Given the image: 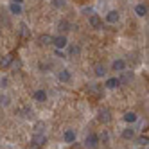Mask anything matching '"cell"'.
Returning a JSON list of instances; mask_svg holds the SVG:
<instances>
[{
    "instance_id": "obj_23",
    "label": "cell",
    "mask_w": 149,
    "mask_h": 149,
    "mask_svg": "<svg viewBox=\"0 0 149 149\" xmlns=\"http://www.w3.org/2000/svg\"><path fill=\"white\" fill-rule=\"evenodd\" d=\"M147 142H149V138H147V135H142L140 138H138V144H140V146H147Z\"/></svg>"
},
{
    "instance_id": "obj_25",
    "label": "cell",
    "mask_w": 149,
    "mask_h": 149,
    "mask_svg": "<svg viewBox=\"0 0 149 149\" xmlns=\"http://www.w3.org/2000/svg\"><path fill=\"white\" fill-rule=\"evenodd\" d=\"M54 54H56L58 58H61V59H65V58H67V56H65V52H63V50H58V49L54 50Z\"/></svg>"
},
{
    "instance_id": "obj_10",
    "label": "cell",
    "mask_w": 149,
    "mask_h": 149,
    "mask_svg": "<svg viewBox=\"0 0 149 149\" xmlns=\"http://www.w3.org/2000/svg\"><path fill=\"white\" fill-rule=\"evenodd\" d=\"M147 11H149V9H147V4L146 2H140V4L135 6V15L138 18H146L147 16Z\"/></svg>"
},
{
    "instance_id": "obj_6",
    "label": "cell",
    "mask_w": 149,
    "mask_h": 149,
    "mask_svg": "<svg viewBox=\"0 0 149 149\" xmlns=\"http://www.w3.org/2000/svg\"><path fill=\"white\" fill-rule=\"evenodd\" d=\"M133 79H135V74H133V72H130V70H122V72H119L120 86H122V84H130Z\"/></svg>"
},
{
    "instance_id": "obj_11",
    "label": "cell",
    "mask_w": 149,
    "mask_h": 149,
    "mask_svg": "<svg viewBox=\"0 0 149 149\" xmlns=\"http://www.w3.org/2000/svg\"><path fill=\"white\" fill-rule=\"evenodd\" d=\"M119 20H120V13L119 11H117V9H111V11H108V13H106V22H108V24H117V22H119Z\"/></svg>"
},
{
    "instance_id": "obj_13",
    "label": "cell",
    "mask_w": 149,
    "mask_h": 149,
    "mask_svg": "<svg viewBox=\"0 0 149 149\" xmlns=\"http://www.w3.org/2000/svg\"><path fill=\"white\" fill-rule=\"evenodd\" d=\"M122 119H124V122H126L127 126H133V124H135V122L138 120V115H136L135 111H126Z\"/></svg>"
},
{
    "instance_id": "obj_7",
    "label": "cell",
    "mask_w": 149,
    "mask_h": 149,
    "mask_svg": "<svg viewBox=\"0 0 149 149\" xmlns=\"http://www.w3.org/2000/svg\"><path fill=\"white\" fill-rule=\"evenodd\" d=\"M47 97H49V93H47L45 88H38V90H34V93H33V101H36V102H45Z\"/></svg>"
},
{
    "instance_id": "obj_28",
    "label": "cell",
    "mask_w": 149,
    "mask_h": 149,
    "mask_svg": "<svg viewBox=\"0 0 149 149\" xmlns=\"http://www.w3.org/2000/svg\"><path fill=\"white\" fill-rule=\"evenodd\" d=\"M11 2H15V4H24L25 0H11Z\"/></svg>"
},
{
    "instance_id": "obj_9",
    "label": "cell",
    "mask_w": 149,
    "mask_h": 149,
    "mask_svg": "<svg viewBox=\"0 0 149 149\" xmlns=\"http://www.w3.org/2000/svg\"><path fill=\"white\" fill-rule=\"evenodd\" d=\"M120 86V81H119V77L117 76H113V77H108L104 81V88L106 90H115V88H119Z\"/></svg>"
},
{
    "instance_id": "obj_16",
    "label": "cell",
    "mask_w": 149,
    "mask_h": 149,
    "mask_svg": "<svg viewBox=\"0 0 149 149\" xmlns=\"http://www.w3.org/2000/svg\"><path fill=\"white\" fill-rule=\"evenodd\" d=\"M9 13L15 15V16L24 15V7H22V4H15V2H11V4H9Z\"/></svg>"
},
{
    "instance_id": "obj_14",
    "label": "cell",
    "mask_w": 149,
    "mask_h": 149,
    "mask_svg": "<svg viewBox=\"0 0 149 149\" xmlns=\"http://www.w3.org/2000/svg\"><path fill=\"white\" fill-rule=\"evenodd\" d=\"M93 74H95V77H106L108 68H106V65H102V63H97L95 68H93Z\"/></svg>"
},
{
    "instance_id": "obj_19",
    "label": "cell",
    "mask_w": 149,
    "mask_h": 149,
    "mask_svg": "<svg viewBox=\"0 0 149 149\" xmlns=\"http://www.w3.org/2000/svg\"><path fill=\"white\" fill-rule=\"evenodd\" d=\"M99 120H101V122H104V124H108V122L111 120L110 111H108V110H101V111H99Z\"/></svg>"
},
{
    "instance_id": "obj_18",
    "label": "cell",
    "mask_w": 149,
    "mask_h": 149,
    "mask_svg": "<svg viewBox=\"0 0 149 149\" xmlns=\"http://www.w3.org/2000/svg\"><path fill=\"white\" fill-rule=\"evenodd\" d=\"M81 56V47L79 45H70L68 47V58H79Z\"/></svg>"
},
{
    "instance_id": "obj_2",
    "label": "cell",
    "mask_w": 149,
    "mask_h": 149,
    "mask_svg": "<svg viewBox=\"0 0 149 149\" xmlns=\"http://www.w3.org/2000/svg\"><path fill=\"white\" fill-rule=\"evenodd\" d=\"M99 144H101V136L97 133H88L84 138V147L86 149H97Z\"/></svg>"
},
{
    "instance_id": "obj_15",
    "label": "cell",
    "mask_w": 149,
    "mask_h": 149,
    "mask_svg": "<svg viewBox=\"0 0 149 149\" xmlns=\"http://www.w3.org/2000/svg\"><path fill=\"white\" fill-rule=\"evenodd\" d=\"M135 130H133V126H127V127H124L122 130V133H120V136L124 138V140H133L135 138Z\"/></svg>"
},
{
    "instance_id": "obj_12",
    "label": "cell",
    "mask_w": 149,
    "mask_h": 149,
    "mask_svg": "<svg viewBox=\"0 0 149 149\" xmlns=\"http://www.w3.org/2000/svg\"><path fill=\"white\" fill-rule=\"evenodd\" d=\"M58 29L61 31L63 34H65V33H68V31H72V29H74V25H72V22H70V20L63 18V20H59V24H58Z\"/></svg>"
},
{
    "instance_id": "obj_4",
    "label": "cell",
    "mask_w": 149,
    "mask_h": 149,
    "mask_svg": "<svg viewBox=\"0 0 149 149\" xmlns=\"http://www.w3.org/2000/svg\"><path fill=\"white\" fill-rule=\"evenodd\" d=\"M110 68H111V72H122V70L127 68V63H126L124 58H117V59H113V63H111Z\"/></svg>"
},
{
    "instance_id": "obj_20",
    "label": "cell",
    "mask_w": 149,
    "mask_h": 149,
    "mask_svg": "<svg viewBox=\"0 0 149 149\" xmlns=\"http://www.w3.org/2000/svg\"><path fill=\"white\" fill-rule=\"evenodd\" d=\"M38 41H40V45H50V41H52V36H50V34H41Z\"/></svg>"
},
{
    "instance_id": "obj_24",
    "label": "cell",
    "mask_w": 149,
    "mask_h": 149,
    "mask_svg": "<svg viewBox=\"0 0 149 149\" xmlns=\"http://www.w3.org/2000/svg\"><path fill=\"white\" fill-rule=\"evenodd\" d=\"M0 104H2V106L9 104V97H7V95H0Z\"/></svg>"
},
{
    "instance_id": "obj_22",
    "label": "cell",
    "mask_w": 149,
    "mask_h": 149,
    "mask_svg": "<svg viewBox=\"0 0 149 149\" xmlns=\"http://www.w3.org/2000/svg\"><path fill=\"white\" fill-rule=\"evenodd\" d=\"M52 6H54L56 9H63L67 6V0H52Z\"/></svg>"
},
{
    "instance_id": "obj_26",
    "label": "cell",
    "mask_w": 149,
    "mask_h": 149,
    "mask_svg": "<svg viewBox=\"0 0 149 149\" xmlns=\"http://www.w3.org/2000/svg\"><path fill=\"white\" fill-rule=\"evenodd\" d=\"M83 13H84V15H88V16H90V15L93 13V9H92V7H83Z\"/></svg>"
},
{
    "instance_id": "obj_1",
    "label": "cell",
    "mask_w": 149,
    "mask_h": 149,
    "mask_svg": "<svg viewBox=\"0 0 149 149\" xmlns=\"http://www.w3.org/2000/svg\"><path fill=\"white\" fill-rule=\"evenodd\" d=\"M50 45H54V49L58 50H65L68 47V38L65 34H58V36H52V41Z\"/></svg>"
},
{
    "instance_id": "obj_21",
    "label": "cell",
    "mask_w": 149,
    "mask_h": 149,
    "mask_svg": "<svg viewBox=\"0 0 149 149\" xmlns=\"http://www.w3.org/2000/svg\"><path fill=\"white\" fill-rule=\"evenodd\" d=\"M11 63H13V56L9 54V56H6L4 59H0V67H2V68H7Z\"/></svg>"
},
{
    "instance_id": "obj_8",
    "label": "cell",
    "mask_w": 149,
    "mask_h": 149,
    "mask_svg": "<svg viewBox=\"0 0 149 149\" xmlns=\"http://www.w3.org/2000/svg\"><path fill=\"white\" fill-rule=\"evenodd\" d=\"M88 24H90V27H92V29H101V27H102V20H101V16H99V15L92 13V15L88 16Z\"/></svg>"
},
{
    "instance_id": "obj_27",
    "label": "cell",
    "mask_w": 149,
    "mask_h": 149,
    "mask_svg": "<svg viewBox=\"0 0 149 149\" xmlns=\"http://www.w3.org/2000/svg\"><path fill=\"white\" fill-rule=\"evenodd\" d=\"M102 142H108V133H102Z\"/></svg>"
},
{
    "instance_id": "obj_5",
    "label": "cell",
    "mask_w": 149,
    "mask_h": 149,
    "mask_svg": "<svg viewBox=\"0 0 149 149\" xmlns=\"http://www.w3.org/2000/svg\"><path fill=\"white\" fill-rule=\"evenodd\" d=\"M63 140H65V144H74L77 140V131L72 130V127L65 130V131H63Z\"/></svg>"
},
{
    "instance_id": "obj_3",
    "label": "cell",
    "mask_w": 149,
    "mask_h": 149,
    "mask_svg": "<svg viewBox=\"0 0 149 149\" xmlns=\"http://www.w3.org/2000/svg\"><path fill=\"white\" fill-rule=\"evenodd\" d=\"M56 79L59 83H70L72 81V72L68 68H61V70L56 72Z\"/></svg>"
},
{
    "instance_id": "obj_17",
    "label": "cell",
    "mask_w": 149,
    "mask_h": 149,
    "mask_svg": "<svg viewBox=\"0 0 149 149\" xmlns=\"http://www.w3.org/2000/svg\"><path fill=\"white\" fill-rule=\"evenodd\" d=\"M43 144H47V136L43 133H36L33 136V146H43Z\"/></svg>"
}]
</instances>
